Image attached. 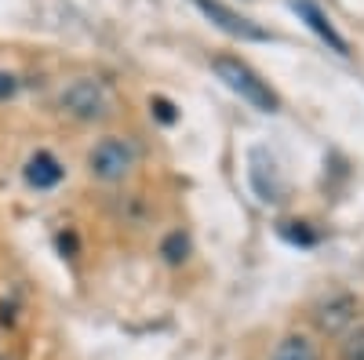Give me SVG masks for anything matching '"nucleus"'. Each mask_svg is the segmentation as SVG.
I'll return each instance as SVG.
<instances>
[{"instance_id": "nucleus-1", "label": "nucleus", "mask_w": 364, "mask_h": 360, "mask_svg": "<svg viewBox=\"0 0 364 360\" xmlns=\"http://www.w3.org/2000/svg\"><path fill=\"white\" fill-rule=\"evenodd\" d=\"M58 109L80 124H95V120H106L113 113V92L99 77H77L58 92Z\"/></svg>"}, {"instance_id": "nucleus-2", "label": "nucleus", "mask_w": 364, "mask_h": 360, "mask_svg": "<svg viewBox=\"0 0 364 360\" xmlns=\"http://www.w3.org/2000/svg\"><path fill=\"white\" fill-rule=\"evenodd\" d=\"M135 168H139V146L132 138L109 135V138H102L87 149V171L95 182L117 186V182H124Z\"/></svg>"}, {"instance_id": "nucleus-3", "label": "nucleus", "mask_w": 364, "mask_h": 360, "mask_svg": "<svg viewBox=\"0 0 364 360\" xmlns=\"http://www.w3.org/2000/svg\"><path fill=\"white\" fill-rule=\"evenodd\" d=\"M211 70H215V77L230 87V92H237L245 102H252L255 109L262 113H273L277 109V95L269 92V84L259 80L240 58H230V55H219V58H211Z\"/></svg>"}, {"instance_id": "nucleus-4", "label": "nucleus", "mask_w": 364, "mask_h": 360, "mask_svg": "<svg viewBox=\"0 0 364 360\" xmlns=\"http://www.w3.org/2000/svg\"><path fill=\"white\" fill-rule=\"evenodd\" d=\"M314 327L324 339H343L350 327H357V298L350 291H331L314 306Z\"/></svg>"}, {"instance_id": "nucleus-5", "label": "nucleus", "mask_w": 364, "mask_h": 360, "mask_svg": "<svg viewBox=\"0 0 364 360\" xmlns=\"http://www.w3.org/2000/svg\"><path fill=\"white\" fill-rule=\"evenodd\" d=\"M193 4L215 22L223 33H230V37H240V40H269V33L262 26H255L252 18H245V15H237V11H230L223 0H193Z\"/></svg>"}, {"instance_id": "nucleus-6", "label": "nucleus", "mask_w": 364, "mask_h": 360, "mask_svg": "<svg viewBox=\"0 0 364 360\" xmlns=\"http://www.w3.org/2000/svg\"><path fill=\"white\" fill-rule=\"evenodd\" d=\"M291 11L302 18V22H306L310 29H314V33L331 48V51H339V55H350V48H346V40L339 37V29L336 26H331L328 18H324V11L314 4V0H291Z\"/></svg>"}, {"instance_id": "nucleus-7", "label": "nucleus", "mask_w": 364, "mask_h": 360, "mask_svg": "<svg viewBox=\"0 0 364 360\" xmlns=\"http://www.w3.org/2000/svg\"><path fill=\"white\" fill-rule=\"evenodd\" d=\"M252 182H255V193H259L266 204H277V200H284V193H288L277 164L266 160L262 153H252Z\"/></svg>"}, {"instance_id": "nucleus-8", "label": "nucleus", "mask_w": 364, "mask_h": 360, "mask_svg": "<svg viewBox=\"0 0 364 360\" xmlns=\"http://www.w3.org/2000/svg\"><path fill=\"white\" fill-rule=\"evenodd\" d=\"M22 175H26V182L33 190H51V186L63 182V164H58L48 149H37V153L26 160Z\"/></svg>"}, {"instance_id": "nucleus-9", "label": "nucleus", "mask_w": 364, "mask_h": 360, "mask_svg": "<svg viewBox=\"0 0 364 360\" xmlns=\"http://www.w3.org/2000/svg\"><path fill=\"white\" fill-rule=\"evenodd\" d=\"M269 360H321V346L306 335V332H291L273 346Z\"/></svg>"}, {"instance_id": "nucleus-10", "label": "nucleus", "mask_w": 364, "mask_h": 360, "mask_svg": "<svg viewBox=\"0 0 364 360\" xmlns=\"http://www.w3.org/2000/svg\"><path fill=\"white\" fill-rule=\"evenodd\" d=\"M161 258H164L168 266H182V262L190 258V236L182 233V229L168 233V236L161 240Z\"/></svg>"}, {"instance_id": "nucleus-11", "label": "nucleus", "mask_w": 364, "mask_h": 360, "mask_svg": "<svg viewBox=\"0 0 364 360\" xmlns=\"http://www.w3.org/2000/svg\"><path fill=\"white\" fill-rule=\"evenodd\" d=\"M339 360H364V324L350 327L339 339Z\"/></svg>"}, {"instance_id": "nucleus-12", "label": "nucleus", "mask_w": 364, "mask_h": 360, "mask_svg": "<svg viewBox=\"0 0 364 360\" xmlns=\"http://www.w3.org/2000/svg\"><path fill=\"white\" fill-rule=\"evenodd\" d=\"M281 233L288 236V240H295V244H314V233L306 229V222H281Z\"/></svg>"}, {"instance_id": "nucleus-13", "label": "nucleus", "mask_w": 364, "mask_h": 360, "mask_svg": "<svg viewBox=\"0 0 364 360\" xmlns=\"http://www.w3.org/2000/svg\"><path fill=\"white\" fill-rule=\"evenodd\" d=\"M15 95H18V77L0 70V102H8V99H15Z\"/></svg>"}, {"instance_id": "nucleus-14", "label": "nucleus", "mask_w": 364, "mask_h": 360, "mask_svg": "<svg viewBox=\"0 0 364 360\" xmlns=\"http://www.w3.org/2000/svg\"><path fill=\"white\" fill-rule=\"evenodd\" d=\"M149 109H154L157 120H164V124H175V106L168 99H154V102H149Z\"/></svg>"}, {"instance_id": "nucleus-15", "label": "nucleus", "mask_w": 364, "mask_h": 360, "mask_svg": "<svg viewBox=\"0 0 364 360\" xmlns=\"http://www.w3.org/2000/svg\"><path fill=\"white\" fill-rule=\"evenodd\" d=\"M58 248H63V255H66V251L73 255V251H77V236H73V233H63V236H58Z\"/></svg>"}, {"instance_id": "nucleus-16", "label": "nucleus", "mask_w": 364, "mask_h": 360, "mask_svg": "<svg viewBox=\"0 0 364 360\" xmlns=\"http://www.w3.org/2000/svg\"><path fill=\"white\" fill-rule=\"evenodd\" d=\"M0 360H15V356H8V353H0Z\"/></svg>"}]
</instances>
